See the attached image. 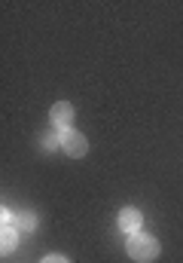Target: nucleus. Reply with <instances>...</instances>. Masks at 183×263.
Wrapping results in <instances>:
<instances>
[{
	"mask_svg": "<svg viewBox=\"0 0 183 263\" xmlns=\"http://www.w3.org/2000/svg\"><path fill=\"white\" fill-rule=\"evenodd\" d=\"M128 257L134 263H153L159 257V239H153L150 233H134L128 236Z\"/></svg>",
	"mask_w": 183,
	"mask_h": 263,
	"instance_id": "obj_1",
	"label": "nucleus"
},
{
	"mask_svg": "<svg viewBox=\"0 0 183 263\" xmlns=\"http://www.w3.org/2000/svg\"><path fill=\"white\" fill-rule=\"evenodd\" d=\"M58 144H61V150H64L67 156H73V159H79V156H86V153H89V141H86V135H83V132H76V129L61 132Z\"/></svg>",
	"mask_w": 183,
	"mask_h": 263,
	"instance_id": "obj_2",
	"label": "nucleus"
},
{
	"mask_svg": "<svg viewBox=\"0 0 183 263\" xmlns=\"http://www.w3.org/2000/svg\"><path fill=\"white\" fill-rule=\"evenodd\" d=\"M43 263H67V257H61V254H49V257H43Z\"/></svg>",
	"mask_w": 183,
	"mask_h": 263,
	"instance_id": "obj_7",
	"label": "nucleus"
},
{
	"mask_svg": "<svg viewBox=\"0 0 183 263\" xmlns=\"http://www.w3.org/2000/svg\"><path fill=\"white\" fill-rule=\"evenodd\" d=\"M34 227H37V217H34L31 211H28V214H18V217H15V230H34Z\"/></svg>",
	"mask_w": 183,
	"mask_h": 263,
	"instance_id": "obj_6",
	"label": "nucleus"
},
{
	"mask_svg": "<svg viewBox=\"0 0 183 263\" xmlns=\"http://www.w3.org/2000/svg\"><path fill=\"white\" fill-rule=\"evenodd\" d=\"M15 245H18V230H15V227H3V233H0V248H3V254L15 251Z\"/></svg>",
	"mask_w": 183,
	"mask_h": 263,
	"instance_id": "obj_5",
	"label": "nucleus"
},
{
	"mask_svg": "<svg viewBox=\"0 0 183 263\" xmlns=\"http://www.w3.org/2000/svg\"><path fill=\"white\" fill-rule=\"evenodd\" d=\"M119 227H122V233H128V236L140 233V227H144V214H140L137 208H122L119 211Z\"/></svg>",
	"mask_w": 183,
	"mask_h": 263,
	"instance_id": "obj_4",
	"label": "nucleus"
},
{
	"mask_svg": "<svg viewBox=\"0 0 183 263\" xmlns=\"http://www.w3.org/2000/svg\"><path fill=\"white\" fill-rule=\"evenodd\" d=\"M49 120H52V126H55V129L67 132L70 126H73V104H70V101H58V104H52Z\"/></svg>",
	"mask_w": 183,
	"mask_h": 263,
	"instance_id": "obj_3",
	"label": "nucleus"
}]
</instances>
